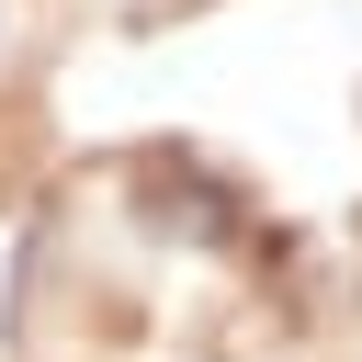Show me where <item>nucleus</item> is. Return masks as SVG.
Segmentation results:
<instances>
[{"label":"nucleus","mask_w":362,"mask_h":362,"mask_svg":"<svg viewBox=\"0 0 362 362\" xmlns=\"http://www.w3.org/2000/svg\"><path fill=\"white\" fill-rule=\"evenodd\" d=\"M11 23H23V0H0V57H11Z\"/></svg>","instance_id":"f257e3e1"}]
</instances>
